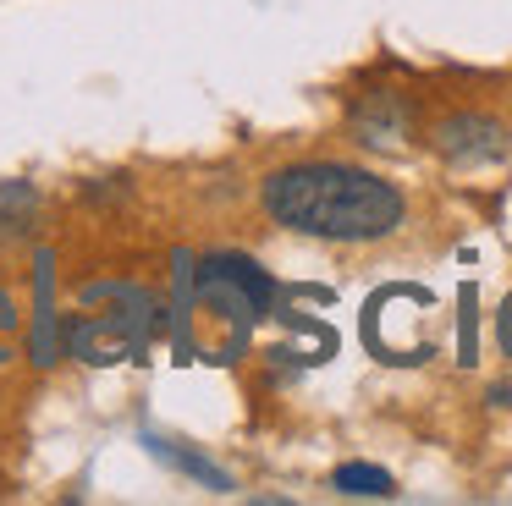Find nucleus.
Wrapping results in <instances>:
<instances>
[{
  "label": "nucleus",
  "mask_w": 512,
  "mask_h": 506,
  "mask_svg": "<svg viewBox=\"0 0 512 506\" xmlns=\"http://www.w3.org/2000/svg\"><path fill=\"white\" fill-rule=\"evenodd\" d=\"M490 402H501V407H512V385H496V391H490Z\"/></svg>",
  "instance_id": "7"
},
{
  "label": "nucleus",
  "mask_w": 512,
  "mask_h": 506,
  "mask_svg": "<svg viewBox=\"0 0 512 506\" xmlns=\"http://www.w3.org/2000/svg\"><path fill=\"white\" fill-rule=\"evenodd\" d=\"M6 330H17V308H12V297L0 292V336H6Z\"/></svg>",
  "instance_id": "5"
},
{
  "label": "nucleus",
  "mask_w": 512,
  "mask_h": 506,
  "mask_svg": "<svg viewBox=\"0 0 512 506\" xmlns=\"http://www.w3.org/2000/svg\"><path fill=\"white\" fill-rule=\"evenodd\" d=\"M501 347L512 352V297H507V308H501Z\"/></svg>",
  "instance_id": "6"
},
{
  "label": "nucleus",
  "mask_w": 512,
  "mask_h": 506,
  "mask_svg": "<svg viewBox=\"0 0 512 506\" xmlns=\"http://www.w3.org/2000/svg\"><path fill=\"white\" fill-rule=\"evenodd\" d=\"M430 149L446 165H496L507 154V127L479 116V110H457V116L430 127Z\"/></svg>",
  "instance_id": "2"
},
{
  "label": "nucleus",
  "mask_w": 512,
  "mask_h": 506,
  "mask_svg": "<svg viewBox=\"0 0 512 506\" xmlns=\"http://www.w3.org/2000/svg\"><path fill=\"white\" fill-rule=\"evenodd\" d=\"M336 490L342 495H369V501H380V495H397V479H391L386 468H375V462H347V468H336Z\"/></svg>",
  "instance_id": "4"
},
{
  "label": "nucleus",
  "mask_w": 512,
  "mask_h": 506,
  "mask_svg": "<svg viewBox=\"0 0 512 506\" xmlns=\"http://www.w3.org/2000/svg\"><path fill=\"white\" fill-rule=\"evenodd\" d=\"M353 121H358V132H364L369 143H397L402 132H408V121H413V110L402 105L397 94H369L364 105L353 110Z\"/></svg>",
  "instance_id": "3"
},
{
  "label": "nucleus",
  "mask_w": 512,
  "mask_h": 506,
  "mask_svg": "<svg viewBox=\"0 0 512 506\" xmlns=\"http://www.w3.org/2000/svg\"><path fill=\"white\" fill-rule=\"evenodd\" d=\"M259 204L281 231L320 242H380L402 226L408 198L397 182L342 160H298L265 176Z\"/></svg>",
  "instance_id": "1"
}]
</instances>
